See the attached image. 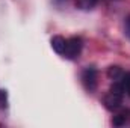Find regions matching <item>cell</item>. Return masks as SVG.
<instances>
[{"label": "cell", "instance_id": "10", "mask_svg": "<svg viewBox=\"0 0 130 128\" xmlns=\"http://www.w3.org/2000/svg\"><path fill=\"white\" fill-rule=\"evenodd\" d=\"M126 33L130 36V17L126 20Z\"/></svg>", "mask_w": 130, "mask_h": 128}, {"label": "cell", "instance_id": "4", "mask_svg": "<svg viewBox=\"0 0 130 128\" xmlns=\"http://www.w3.org/2000/svg\"><path fill=\"white\" fill-rule=\"evenodd\" d=\"M65 44H67V39L64 36H53L52 38V48L58 53V54H64V50H65Z\"/></svg>", "mask_w": 130, "mask_h": 128}, {"label": "cell", "instance_id": "8", "mask_svg": "<svg viewBox=\"0 0 130 128\" xmlns=\"http://www.w3.org/2000/svg\"><path fill=\"white\" fill-rule=\"evenodd\" d=\"M126 121H127V115H126V113H121V115H117V116L113 118V125H117V127H120V125H123V124H126Z\"/></svg>", "mask_w": 130, "mask_h": 128}, {"label": "cell", "instance_id": "1", "mask_svg": "<svg viewBox=\"0 0 130 128\" xmlns=\"http://www.w3.org/2000/svg\"><path fill=\"white\" fill-rule=\"evenodd\" d=\"M124 94H126V92H124L123 84H121L120 81H113L110 91L106 94L104 99H103L106 109H107V110H117V109L121 105V102H123V96H124Z\"/></svg>", "mask_w": 130, "mask_h": 128}, {"label": "cell", "instance_id": "3", "mask_svg": "<svg viewBox=\"0 0 130 128\" xmlns=\"http://www.w3.org/2000/svg\"><path fill=\"white\" fill-rule=\"evenodd\" d=\"M82 83L88 92H94L97 88V69L94 66H88L82 72Z\"/></svg>", "mask_w": 130, "mask_h": 128}, {"label": "cell", "instance_id": "6", "mask_svg": "<svg viewBox=\"0 0 130 128\" xmlns=\"http://www.w3.org/2000/svg\"><path fill=\"white\" fill-rule=\"evenodd\" d=\"M123 74H124V71H123L120 66H110V68H109V71H107L109 78H110V80H113V81H118V80L123 77Z\"/></svg>", "mask_w": 130, "mask_h": 128}, {"label": "cell", "instance_id": "9", "mask_svg": "<svg viewBox=\"0 0 130 128\" xmlns=\"http://www.w3.org/2000/svg\"><path fill=\"white\" fill-rule=\"evenodd\" d=\"M6 107V91H0V109Z\"/></svg>", "mask_w": 130, "mask_h": 128}, {"label": "cell", "instance_id": "5", "mask_svg": "<svg viewBox=\"0 0 130 128\" xmlns=\"http://www.w3.org/2000/svg\"><path fill=\"white\" fill-rule=\"evenodd\" d=\"M98 3V0H76V6L82 11H89Z\"/></svg>", "mask_w": 130, "mask_h": 128}, {"label": "cell", "instance_id": "2", "mask_svg": "<svg viewBox=\"0 0 130 128\" xmlns=\"http://www.w3.org/2000/svg\"><path fill=\"white\" fill-rule=\"evenodd\" d=\"M82 47H83V41H82L80 36H73V38L67 39L64 56L67 59H76V57H79V54L82 51Z\"/></svg>", "mask_w": 130, "mask_h": 128}, {"label": "cell", "instance_id": "7", "mask_svg": "<svg viewBox=\"0 0 130 128\" xmlns=\"http://www.w3.org/2000/svg\"><path fill=\"white\" fill-rule=\"evenodd\" d=\"M121 84H123V88H124V92L130 96V72H124L123 74V77L118 80Z\"/></svg>", "mask_w": 130, "mask_h": 128}]
</instances>
